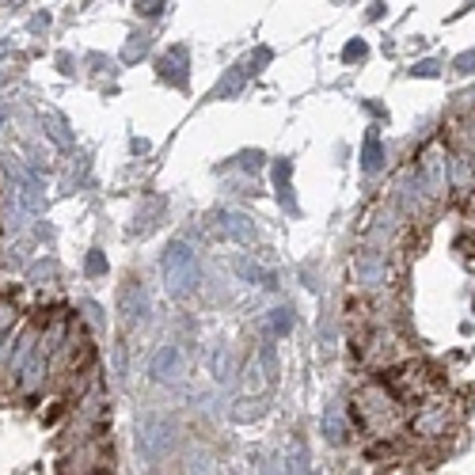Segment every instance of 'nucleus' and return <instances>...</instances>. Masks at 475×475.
I'll use <instances>...</instances> for the list:
<instances>
[{
    "mask_svg": "<svg viewBox=\"0 0 475 475\" xmlns=\"http://www.w3.org/2000/svg\"><path fill=\"white\" fill-rule=\"evenodd\" d=\"M164 278H168V293L171 297L183 300V297L194 293V285H198V255L183 240L168 244V251H164Z\"/></svg>",
    "mask_w": 475,
    "mask_h": 475,
    "instance_id": "obj_1",
    "label": "nucleus"
},
{
    "mask_svg": "<svg viewBox=\"0 0 475 475\" xmlns=\"http://www.w3.org/2000/svg\"><path fill=\"white\" fill-rule=\"evenodd\" d=\"M171 449H176V430H171L168 419L149 415L145 422L137 426V453L145 456L149 464H160Z\"/></svg>",
    "mask_w": 475,
    "mask_h": 475,
    "instance_id": "obj_2",
    "label": "nucleus"
},
{
    "mask_svg": "<svg viewBox=\"0 0 475 475\" xmlns=\"http://www.w3.org/2000/svg\"><path fill=\"white\" fill-rule=\"evenodd\" d=\"M164 8H168V4H137V12H141V15H160Z\"/></svg>",
    "mask_w": 475,
    "mask_h": 475,
    "instance_id": "obj_13",
    "label": "nucleus"
},
{
    "mask_svg": "<svg viewBox=\"0 0 475 475\" xmlns=\"http://www.w3.org/2000/svg\"><path fill=\"white\" fill-rule=\"evenodd\" d=\"M118 305H122L125 324H137V315H145V289H141V281H137V278H130V281L122 285Z\"/></svg>",
    "mask_w": 475,
    "mask_h": 475,
    "instance_id": "obj_6",
    "label": "nucleus"
},
{
    "mask_svg": "<svg viewBox=\"0 0 475 475\" xmlns=\"http://www.w3.org/2000/svg\"><path fill=\"white\" fill-rule=\"evenodd\" d=\"M225 229L236 236V240H255V225L244 213H225Z\"/></svg>",
    "mask_w": 475,
    "mask_h": 475,
    "instance_id": "obj_7",
    "label": "nucleus"
},
{
    "mask_svg": "<svg viewBox=\"0 0 475 475\" xmlns=\"http://www.w3.org/2000/svg\"><path fill=\"white\" fill-rule=\"evenodd\" d=\"M342 57H346V61H354V57H366V46H361V42H350V46H346V50H342Z\"/></svg>",
    "mask_w": 475,
    "mask_h": 475,
    "instance_id": "obj_12",
    "label": "nucleus"
},
{
    "mask_svg": "<svg viewBox=\"0 0 475 475\" xmlns=\"http://www.w3.org/2000/svg\"><path fill=\"white\" fill-rule=\"evenodd\" d=\"M346 434H350V426H346V419H339L335 410H331V415L324 419V437L331 441V445H342Z\"/></svg>",
    "mask_w": 475,
    "mask_h": 475,
    "instance_id": "obj_8",
    "label": "nucleus"
},
{
    "mask_svg": "<svg viewBox=\"0 0 475 475\" xmlns=\"http://www.w3.org/2000/svg\"><path fill=\"white\" fill-rule=\"evenodd\" d=\"M152 376L160 380V384H171V380L183 376V350H179V346H164V350H156Z\"/></svg>",
    "mask_w": 475,
    "mask_h": 475,
    "instance_id": "obj_4",
    "label": "nucleus"
},
{
    "mask_svg": "<svg viewBox=\"0 0 475 475\" xmlns=\"http://www.w3.org/2000/svg\"><path fill=\"white\" fill-rule=\"evenodd\" d=\"M0 84H4V73H0Z\"/></svg>",
    "mask_w": 475,
    "mask_h": 475,
    "instance_id": "obj_14",
    "label": "nucleus"
},
{
    "mask_svg": "<svg viewBox=\"0 0 475 475\" xmlns=\"http://www.w3.org/2000/svg\"><path fill=\"white\" fill-rule=\"evenodd\" d=\"M380 168V141H376V134H369V141H366V171H376Z\"/></svg>",
    "mask_w": 475,
    "mask_h": 475,
    "instance_id": "obj_10",
    "label": "nucleus"
},
{
    "mask_svg": "<svg viewBox=\"0 0 475 475\" xmlns=\"http://www.w3.org/2000/svg\"><path fill=\"white\" fill-rule=\"evenodd\" d=\"M46 376H50V350H42V342H39V354L30 358V366H27L23 376H20V392H23V395H35V392L42 388Z\"/></svg>",
    "mask_w": 475,
    "mask_h": 475,
    "instance_id": "obj_5",
    "label": "nucleus"
},
{
    "mask_svg": "<svg viewBox=\"0 0 475 475\" xmlns=\"http://www.w3.org/2000/svg\"><path fill=\"white\" fill-rule=\"evenodd\" d=\"M107 271V263H103V255H99V251H91V255H88V274L91 278H99Z\"/></svg>",
    "mask_w": 475,
    "mask_h": 475,
    "instance_id": "obj_11",
    "label": "nucleus"
},
{
    "mask_svg": "<svg viewBox=\"0 0 475 475\" xmlns=\"http://www.w3.org/2000/svg\"><path fill=\"white\" fill-rule=\"evenodd\" d=\"M8 176L15 183V198H20L27 210H42V179L30 171L27 164H15L8 160Z\"/></svg>",
    "mask_w": 475,
    "mask_h": 475,
    "instance_id": "obj_3",
    "label": "nucleus"
},
{
    "mask_svg": "<svg viewBox=\"0 0 475 475\" xmlns=\"http://www.w3.org/2000/svg\"><path fill=\"white\" fill-rule=\"evenodd\" d=\"M266 327H271L274 335H289V331H293V312L289 308H274L271 315H266Z\"/></svg>",
    "mask_w": 475,
    "mask_h": 475,
    "instance_id": "obj_9",
    "label": "nucleus"
}]
</instances>
